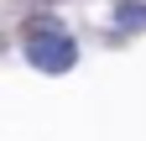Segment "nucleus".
Returning a JSON list of instances; mask_svg holds the SVG:
<instances>
[{"instance_id": "1", "label": "nucleus", "mask_w": 146, "mask_h": 141, "mask_svg": "<svg viewBox=\"0 0 146 141\" xmlns=\"http://www.w3.org/2000/svg\"><path fill=\"white\" fill-rule=\"evenodd\" d=\"M26 58L42 73H68L78 63V47H73V37H42V42H26Z\"/></svg>"}, {"instance_id": "2", "label": "nucleus", "mask_w": 146, "mask_h": 141, "mask_svg": "<svg viewBox=\"0 0 146 141\" xmlns=\"http://www.w3.org/2000/svg\"><path fill=\"white\" fill-rule=\"evenodd\" d=\"M115 26H120V31H141V26H146V5H141V0L120 5V11H115Z\"/></svg>"}, {"instance_id": "3", "label": "nucleus", "mask_w": 146, "mask_h": 141, "mask_svg": "<svg viewBox=\"0 0 146 141\" xmlns=\"http://www.w3.org/2000/svg\"><path fill=\"white\" fill-rule=\"evenodd\" d=\"M26 37H31V42H42V37H63V26L52 21V16H31V21H26Z\"/></svg>"}]
</instances>
